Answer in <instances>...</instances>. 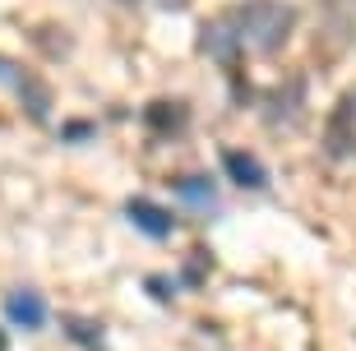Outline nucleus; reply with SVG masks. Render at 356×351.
<instances>
[{"mask_svg": "<svg viewBox=\"0 0 356 351\" xmlns=\"http://www.w3.org/2000/svg\"><path fill=\"white\" fill-rule=\"evenodd\" d=\"M227 19H232V33H236V47H241V51L277 56L291 42V33H296V19H301V14L291 10L287 0H245V5H236Z\"/></svg>", "mask_w": 356, "mask_h": 351, "instance_id": "obj_1", "label": "nucleus"}, {"mask_svg": "<svg viewBox=\"0 0 356 351\" xmlns=\"http://www.w3.org/2000/svg\"><path fill=\"white\" fill-rule=\"evenodd\" d=\"M0 83H10L14 97L24 102V111H28L33 120H47V116H51V88H47V83H42L33 70L14 65V60H0Z\"/></svg>", "mask_w": 356, "mask_h": 351, "instance_id": "obj_2", "label": "nucleus"}, {"mask_svg": "<svg viewBox=\"0 0 356 351\" xmlns=\"http://www.w3.org/2000/svg\"><path fill=\"white\" fill-rule=\"evenodd\" d=\"M5 319L19 324V328H42L51 319L47 296H42L38 286H10V291H5Z\"/></svg>", "mask_w": 356, "mask_h": 351, "instance_id": "obj_3", "label": "nucleus"}, {"mask_svg": "<svg viewBox=\"0 0 356 351\" xmlns=\"http://www.w3.org/2000/svg\"><path fill=\"white\" fill-rule=\"evenodd\" d=\"M329 153H333V157H352V153H356V88L343 92V102L333 106V120H329Z\"/></svg>", "mask_w": 356, "mask_h": 351, "instance_id": "obj_4", "label": "nucleus"}, {"mask_svg": "<svg viewBox=\"0 0 356 351\" xmlns=\"http://www.w3.org/2000/svg\"><path fill=\"white\" fill-rule=\"evenodd\" d=\"M125 218H130L134 227L148 236V240H167V236H172V227H176L172 213L162 209V204H148V199H130V204H125Z\"/></svg>", "mask_w": 356, "mask_h": 351, "instance_id": "obj_5", "label": "nucleus"}, {"mask_svg": "<svg viewBox=\"0 0 356 351\" xmlns=\"http://www.w3.org/2000/svg\"><path fill=\"white\" fill-rule=\"evenodd\" d=\"M222 171L236 185H245V190H264L268 185V171L259 167V157L245 153V148H222Z\"/></svg>", "mask_w": 356, "mask_h": 351, "instance_id": "obj_6", "label": "nucleus"}, {"mask_svg": "<svg viewBox=\"0 0 356 351\" xmlns=\"http://www.w3.org/2000/svg\"><path fill=\"white\" fill-rule=\"evenodd\" d=\"M172 190H176V199H181L185 209H195V213H213L218 209V185H213L209 176H181Z\"/></svg>", "mask_w": 356, "mask_h": 351, "instance_id": "obj_7", "label": "nucleus"}, {"mask_svg": "<svg viewBox=\"0 0 356 351\" xmlns=\"http://www.w3.org/2000/svg\"><path fill=\"white\" fill-rule=\"evenodd\" d=\"M0 351H10V338H5V328H0Z\"/></svg>", "mask_w": 356, "mask_h": 351, "instance_id": "obj_8", "label": "nucleus"}]
</instances>
